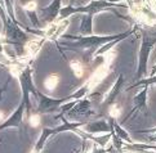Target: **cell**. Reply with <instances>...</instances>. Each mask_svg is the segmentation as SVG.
<instances>
[{
  "instance_id": "obj_1",
  "label": "cell",
  "mask_w": 156,
  "mask_h": 153,
  "mask_svg": "<svg viewBox=\"0 0 156 153\" xmlns=\"http://www.w3.org/2000/svg\"><path fill=\"white\" fill-rule=\"evenodd\" d=\"M108 68H110V64L105 62L102 66H99V67L94 71V73L89 77L88 83H87L89 89H94L98 84L102 83V81L105 80V77L107 76V73H108Z\"/></svg>"
},
{
  "instance_id": "obj_5",
  "label": "cell",
  "mask_w": 156,
  "mask_h": 153,
  "mask_svg": "<svg viewBox=\"0 0 156 153\" xmlns=\"http://www.w3.org/2000/svg\"><path fill=\"white\" fill-rule=\"evenodd\" d=\"M70 66H71V70H72V72L75 73L76 77H81V76L84 75V67H83L81 62H79V61H71Z\"/></svg>"
},
{
  "instance_id": "obj_4",
  "label": "cell",
  "mask_w": 156,
  "mask_h": 153,
  "mask_svg": "<svg viewBox=\"0 0 156 153\" xmlns=\"http://www.w3.org/2000/svg\"><path fill=\"white\" fill-rule=\"evenodd\" d=\"M58 83H59L58 76L57 75H51L45 79V81H44V86H45L48 90H53L54 87L58 85Z\"/></svg>"
},
{
  "instance_id": "obj_9",
  "label": "cell",
  "mask_w": 156,
  "mask_h": 153,
  "mask_svg": "<svg viewBox=\"0 0 156 153\" xmlns=\"http://www.w3.org/2000/svg\"><path fill=\"white\" fill-rule=\"evenodd\" d=\"M4 121V113L0 111V122H3Z\"/></svg>"
},
{
  "instance_id": "obj_2",
  "label": "cell",
  "mask_w": 156,
  "mask_h": 153,
  "mask_svg": "<svg viewBox=\"0 0 156 153\" xmlns=\"http://www.w3.org/2000/svg\"><path fill=\"white\" fill-rule=\"evenodd\" d=\"M67 25H69V22L67 21H63V22H58V23H54V25L48 26L47 35L48 36H59L61 34H63L66 29H67Z\"/></svg>"
},
{
  "instance_id": "obj_3",
  "label": "cell",
  "mask_w": 156,
  "mask_h": 153,
  "mask_svg": "<svg viewBox=\"0 0 156 153\" xmlns=\"http://www.w3.org/2000/svg\"><path fill=\"white\" fill-rule=\"evenodd\" d=\"M40 49V40H31L26 45V53L29 57H34Z\"/></svg>"
},
{
  "instance_id": "obj_7",
  "label": "cell",
  "mask_w": 156,
  "mask_h": 153,
  "mask_svg": "<svg viewBox=\"0 0 156 153\" xmlns=\"http://www.w3.org/2000/svg\"><path fill=\"white\" fill-rule=\"evenodd\" d=\"M29 122H30L31 126L37 127L39 125H40V116H39V114H32V116H30V118H29Z\"/></svg>"
},
{
  "instance_id": "obj_6",
  "label": "cell",
  "mask_w": 156,
  "mask_h": 153,
  "mask_svg": "<svg viewBox=\"0 0 156 153\" xmlns=\"http://www.w3.org/2000/svg\"><path fill=\"white\" fill-rule=\"evenodd\" d=\"M108 113H110V116H112V117H119L121 113V109L118 104H112L108 109Z\"/></svg>"
},
{
  "instance_id": "obj_8",
  "label": "cell",
  "mask_w": 156,
  "mask_h": 153,
  "mask_svg": "<svg viewBox=\"0 0 156 153\" xmlns=\"http://www.w3.org/2000/svg\"><path fill=\"white\" fill-rule=\"evenodd\" d=\"M26 10H35L36 9V2H29L25 5Z\"/></svg>"
}]
</instances>
